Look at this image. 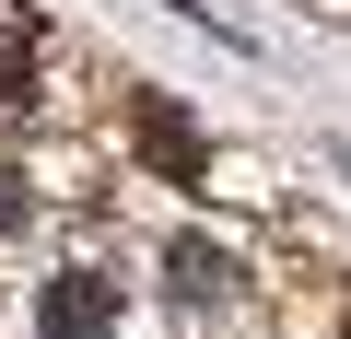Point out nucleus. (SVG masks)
Returning a JSON list of instances; mask_svg holds the SVG:
<instances>
[{
	"mask_svg": "<svg viewBox=\"0 0 351 339\" xmlns=\"http://www.w3.org/2000/svg\"><path fill=\"white\" fill-rule=\"evenodd\" d=\"M36 94V36H0V105Z\"/></svg>",
	"mask_w": 351,
	"mask_h": 339,
	"instance_id": "nucleus-5",
	"label": "nucleus"
},
{
	"mask_svg": "<svg viewBox=\"0 0 351 339\" xmlns=\"http://www.w3.org/2000/svg\"><path fill=\"white\" fill-rule=\"evenodd\" d=\"M24 223H36V188H24V164L0 152V234H24Z\"/></svg>",
	"mask_w": 351,
	"mask_h": 339,
	"instance_id": "nucleus-4",
	"label": "nucleus"
},
{
	"mask_svg": "<svg viewBox=\"0 0 351 339\" xmlns=\"http://www.w3.org/2000/svg\"><path fill=\"white\" fill-rule=\"evenodd\" d=\"M176 292H188V304H223V292H234V258H223L211 234H176Z\"/></svg>",
	"mask_w": 351,
	"mask_h": 339,
	"instance_id": "nucleus-3",
	"label": "nucleus"
},
{
	"mask_svg": "<svg viewBox=\"0 0 351 339\" xmlns=\"http://www.w3.org/2000/svg\"><path fill=\"white\" fill-rule=\"evenodd\" d=\"M36 339H117V281L106 269H59L36 292Z\"/></svg>",
	"mask_w": 351,
	"mask_h": 339,
	"instance_id": "nucleus-1",
	"label": "nucleus"
},
{
	"mask_svg": "<svg viewBox=\"0 0 351 339\" xmlns=\"http://www.w3.org/2000/svg\"><path fill=\"white\" fill-rule=\"evenodd\" d=\"M129 117H141V152L164 164V176H199V164H211V140H199V117H188V105H164V94H141Z\"/></svg>",
	"mask_w": 351,
	"mask_h": 339,
	"instance_id": "nucleus-2",
	"label": "nucleus"
}]
</instances>
